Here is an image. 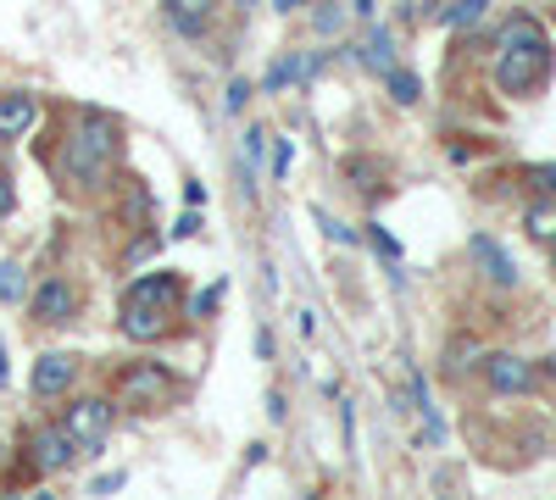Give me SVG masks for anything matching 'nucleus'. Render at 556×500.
I'll use <instances>...</instances> for the list:
<instances>
[{
	"mask_svg": "<svg viewBox=\"0 0 556 500\" xmlns=\"http://www.w3.org/2000/svg\"><path fill=\"white\" fill-rule=\"evenodd\" d=\"M367 229H374V234H367V240H374V251H379L384 261H395V256H401V245H395V240H390V234L379 229V222H367Z\"/></svg>",
	"mask_w": 556,
	"mask_h": 500,
	"instance_id": "nucleus-21",
	"label": "nucleus"
},
{
	"mask_svg": "<svg viewBox=\"0 0 556 500\" xmlns=\"http://www.w3.org/2000/svg\"><path fill=\"white\" fill-rule=\"evenodd\" d=\"M317 222H323V234H329L334 245H362V234H356V229H345L340 217H329V211H317Z\"/></svg>",
	"mask_w": 556,
	"mask_h": 500,
	"instance_id": "nucleus-18",
	"label": "nucleus"
},
{
	"mask_svg": "<svg viewBox=\"0 0 556 500\" xmlns=\"http://www.w3.org/2000/svg\"><path fill=\"white\" fill-rule=\"evenodd\" d=\"M0 389H7V350H0Z\"/></svg>",
	"mask_w": 556,
	"mask_h": 500,
	"instance_id": "nucleus-29",
	"label": "nucleus"
},
{
	"mask_svg": "<svg viewBox=\"0 0 556 500\" xmlns=\"http://www.w3.org/2000/svg\"><path fill=\"white\" fill-rule=\"evenodd\" d=\"M362 62H367V67H374L379 78H384V73L395 67V39H390L384 28H374V34H367V39H362Z\"/></svg>",
	"mask_w": 556,
	"mask_h": 500,
	"instance_id": "nucleus-14",
	"label": "nucleus"
},
{
	"mask_svg": "<svg viewBox=\"0 0 556 500\" xmlns=\"http://www.w3.org/2000/svg\"><path fill=\"white\" fill-rule=\"evenodd\" d=\"M340 172H345V184H356L362 195H379V190H384V167L367 162V156H345Z\"/></svg>",
	"mask_w": 556,
	"mask_h": 500,
	"instance_id": "nucleus-12",
	"label": "nucleus"
},
{
	"mask_svg": "<svg viewBox=\"0 0 556 500\" xmlns=\"http://www.w3.org/2000/svg\"><path fill=\"white\" fill-rule=\"evenodd\" d=\"M123 156V128L106 117V112H84L73 140H67V162H73V178H84V184H101V178L117 167Z\"/></svg>",
	"mask_w": 556,
	"mask_h": 500,
	"instance_id": "nucleus-2",
	"label": "nucleus"
},
{
	"mask_svg": "<svg viewBox=\"0 0 556 500\" xmlns=\"http://www.w3.org/2000/svg\"><path fill=\"white\" fill-rule=\"evenodd\" d=\"M162 7H167V17H173V23H178L184 34H201L217 0H162Z\"/></svg>",
	"mask_w": 556,
	"mask_h": 500,
	"instance_id": "nucleus-13",
	"label": "nucleus"
},
{
	"mask_svg": "<svg viewBox=\"0 0 556 500\" xmlns=\"http://www.w3.org/2000/svg\"><path fill=\"white\" fill-rule=\"evenodd\" d=\"M0 300H23V267L17 261L0 267Z\"/></svg>",
	"mask_w": 556,
	"mask_h": 500,
	"instance_id": "nucleus-19",
	"label": "nucleus"
},
{
	"mask_svg": "<svg viewBox=\"0 0 556 500\" xmlns=\"http://www.w3.org/2000/svg\"><path fill=\"white\" fill-rule=\"evenodd\" d=\"M245 101H251V84L235 78V84H228V101H223V106H228V112H245Z\"/></svg>",
	"mask_w": 556,
	"mask_h": 500,
	"instance_id": "nucleus-22",
	"label": "nucleus"
},
{
	"mask_svg": "<svg viewBox=\"0 0 556 500\" xmlns=\"http://www.w3.org/2000/svg\"><path fill=\"white\" fill-rule=\"evenodd\" d=\"M484 12H490V0H451L445 12H434L445 28H473V23H484Z\"/></svg>",
	"mask_w": 556,
	"mask_h": 500,
	"instance_id": "nucleus-15",
	"label": "nucleus"
},
{
	"mask_svg": "<svg viewBox=\"0 0 556 500\" xmlns=\"http://www.w3.org/2000/svg\"><path fill=\"white\" fill-rule=\"evenodd\" d=\"M484 379H490L495 395H529L534 389V368H529L523 356H513V350L484 356Z\"/></svg>",
	"mask_w": 556,
	"mask_h": 500,
	"instance_id": "nucleus-8",
	"label": "nucleus"
},
{
	"mask_svg": "<svg viewBox=\"0 0 556 500\" xmlns=\"http://www.w3.org/2000/svg\"><path fill=\"white\" fill-rule=\"evenodd\" d=\"M39 117V101L34 95H0V140H23Z\"/></svg>",
	"mask_w": 556,
	"mask_h": 500,
	"instance_id": "nucleus-11",
	"label": "nucleus"
},
{
	"mask_svg": "<svg viewBox=\"0 0 556 500\" xmlns=\"http://www.w3.org/2000/svg\"><path fill=\"white\" fill-rule=\"evenodd\" d=\"M73 379H78V356L51 350V356H39V361H34L28 389H34V400H56V395H67V384H73Z\"/></svg>",
	"mask_w": 556,
	"mask_h": 500,
	"instance_id": "nucleus-6",
	"label": "nucleus"
},
{
	"mask_svg": "<svg viewBox=\"0 0 556 500\" xmlns=\"http://www.w3.org/2000/svg\"><path fill=\"white\" fill-rule=\"evenodd\" d=\"M34 462H39L45 473H67V467L78 462V439H73L62 423L39 428V434H34Z\"/></svg>",
	"mask_w": 556,
	"mask_h": 500,
	"instance_id": "nucleus-9",
	"label": "nucleus"
},
{
	"mask_svg": "<svg viewBox=\"0 0 556 500\" xmlns=\"http://www.w3.org/2000/svg\"><path fill=\"white\" fill-rule=\"evenodd\" d=\"M178 300V279L173 272H139V279L123 290V334L134 345H156L167 334V311Z\"/></svg>",
	"mask_w": 556,
	"mask_h": 500,
	"instance_id": "nucleus-1",
	"label": "nucleus"
},
{
	"mask_svg": "<svg viewBox=\"0 0 556 500\" xmlns=\"http://www.w3.org/2000/svg\"><path fill=\"white\" fill-rule=\"evenodd\" d=\"M529 234L534 240H556V206H534L529 211Z\"/></svg>",
	"mask_w": 556,
	"mask_h": 500,
	"instance_id": "nucleus-17",
	"label": "nucleus"
},
{
	"mask_svg": "<svg viewBox=\"0 0 556 500\" xmlns=\"http://www.w3.org/2000/svg\"><path fill=\"white\" fill-rule=\"evenodd\" d=\"M317 28H323V34H334V28H340V12H334V7H329V12H317Z\"/></svg>",
	"mask_w": 556,
	"mask_h": 500,
	"instance_id": "nucleus-26",
	"label": "nucleus"
},
{
	"mask_svg": "<svg viewBox=\"0 0 556 500\" xmlns=\"http://www.w3.org/2000/svg\"><path fill=\"white\" fill-rule=\"evenodd\" d=\"M384 84H390V95H395L401 106H417V95H424L417 73H406V67H390V73H384Z\"/></svg>",
	"mask_w": 556,
	"mask_h": 500,
	"instance_id": "nucleus-16",
	"label": "nucleus"
},
{
	"mask_svg": "<svg viewBox=\"0 0 556 500\" xmlns=\"http://www.w3.org/2000/svg\"><path fill=\"white\" fill-rule=\"evenodd\" d=\"M262 151H267V145H262V128H251V133H245V162L256 167V162H262Z\"/></svg>",
	"mask_w": 556,
	"mask_h": 500,
	"instance_id": "nucleus-24",
	"label": "nucleus"
},
{
	"mask_svg": "<svg viewBox=\"0 0 556 500\" xmlns=\"http://www.w3.org/2000/svg\"><path fill=\"white\" fill-rule=\"evenodd\" d=\"M523 178H529V184H534V190H545V195H556V162H534V167H529Z\"/></svg>",
	"mask_w": 556,
	"mask_h": 500,
	"instance_id": "nucleus-20",
	"label": "nucleus"
},
{
	"mask_svg": "<svg viewBox=\"0 0 556 500\" xmlns=\"http://www.w3.org/2000/svg\"><path fill=\"white\" fill-rule=\"evenodd\" d=\"M62 428H67L78 445L96 450V445L106 439V428H112V400H96V395H89V400H73L67 412H62Z\"/></svg>",
	"mask_w": 556,
	"mask_h": 500,
	"instance_id": "nucleus-5",
	"label": "nucleus"
},
{
	"mask_svg": "<svg viewBox=\"0 0 556 500\" xmlns=\"http://www.w3.org/2000/svg\"><path fill=\"white\" fill-rule=\"evenodd\" d=\"M295 7H306V0H278V12H295Z\"/></svg>",
	"mask_w": 556,
	"mask_h": 500,
	"instance_id": "nucleus-28",
	"label": "nucleus"
},
{
	"mask_svg": "<svg viewBox=\"0 0 556 500\" xmlns=\"http://www.w3.org/2000/svg\"><path fill=\"white\" fill-rule=\"evenodd\" d=\"M217 300H223V284H212V290H201V295L190 300V311H195V317H206V311H212Z\"/></svg>",
	"mask_w": 556,
	"mask_h": 500,
	"instance_id": "nucleus-23",
	"label": "nucleus"
},
{
	"mask_svg": "<svg viewBox=\"0 0 556 500\" xmlns=\"http://www.w3.org/2000/svg\"><path fill=\"white\" fill-rule=\"evenodd\" d=\"M551 67V44H501V62H495V84L506 95H529V89L545 78Z\"/></svg>",
	"mask_w": 556,
	"mask_h": 500,
	"instance_id": "nucleus-3",
	"label": "nucleus"
},
{
	"mask_svg": "<svg viewBox=\"0 0 556 500\" xmlns=\"http://www.w3.org/2000/svg\"><path fill=\"white\" fill-rule=\"evenodd\" d=\"M167 389H173V379H167V368H156V361H134V368H123V379H117V395L128 406H162Z\"/></svg>",
	"mask_w": 556,
	"mask_h": 500,
	"instance_id": "nucleus-4",
	"label": "nucleus"
},
{
	"mask_svg": "<svg viewBox=\"0 0 556 500\" xmlns=\"http://www.w3.org/2000/svg\"><path fill=\"white\" fill-rule=\"evenodd\" d=\"M28 311H34V323L62 329V323H73V317H78V295H73L62 279H45V284L28 295Z\"/></svg>",
	"mask_w": 556,
	"mask_h": 500,
	"instance_id": "nucleus-7",
	"label": "nucleus"
},
{
	"mask_svg": "<svg viewBox=\"0 0 556 500\" xmlns=\"http://www.w3.org/2000/svg\"><path fill=\"white\" fill-rule=\"evenodd\" d=\"M156 251V240H134V251H128V261H146Z\"/></svg>",
	"mask_w": 556,
	"mask_h": 500,
	"instance_id": "nucleus-27",
	"label": "nucleus"
},
{
	"mask_svg": "<svg viewBox=\"0 0 556 500\" xmlns=\"http://www.w3.org/2000/svg\"><path fill=\"white\" fill-rule=\"evenodd\" d=\"M468 251H473V261L484 267V279H495L501 290H513V284H518V267H513V256H506L490 234H473V245H468Z\"/></svg>",
	"mask_w": 556,
	"mask_h": 500,
	"instance_id": "nucleus-10",
	"label": "nucleus"
},
{
	"mask_svg": "<svg viewBox=\"0 0 556 500\" xmlns=\"http://www.w3.org/2000/svg\"><path fill=\"white\" fill-rule=\"evenodd\" d=\"M7 217H12V184L0 178V222H7Z\"/></svg>",
	"mask_w": 556,
	"mask_h": 500,
	"instance_id": "nucleus-25",
	"label": "nucleus"
}]
</instances>
